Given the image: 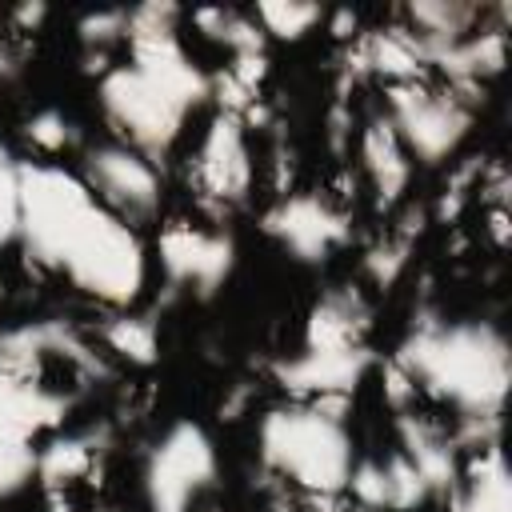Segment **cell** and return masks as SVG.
Instances as JSON below:
<instances>
[{
  "instance_id": "cell-1",
  "label": "cell",
  "mask_w": 512,
  "mask_h": 512,
  "mask_svg": "<svg viewBox=\"0 0 512 512\" xmlns=\"http://www.w3.org/2000/svg\"><path fill=\"white\" fill-rule=\"evenodd\" d=\"M20 244L40 268L100 304L128 308L144 292L148 252L136 228L100 204L84 176L56 164H24Z\"/></svg>"
},
{
  "instance_id": "cell-2",
  "label": "cell",
  "mask_w": 512,
  "mask_h": 512,
  "mask_svg": "<svg viewBox=\"0 0 512 512\" xmlns=\"http://www.w3.org/2000/svg\"><path fill=\"white\" fill-rule=\"evenodd\" d=\"M124 40L132 60L100 76V108L124 144L156 160L180 140L212 80L180 44V8L168 0L128 8Z\"/></svg>"
},
{
  "instance_id": "cell-3",
  "label": "cell",
  "mask_w": 512,
  "mask_h": 512,
  "mask_svg": "<svg viewBox=\"0 0 512 512\" xmlns=\"http://www.w3.org/2000/svg\"><path fill=\"white\" fill-rule=\"evenodd\" d=\"M392 368L460 412L456 444H496L508 392V340L488 320H420L400 340Z\"/></svg>"
},
{
  "instance_id": "cell-4",
  "label": "cell",
  "mask_w": 512,
  "mask_h": 512,
  "mask_svg": "<svg viewBox=\"0 0 512 512\" xmlns=\"http://www.w3.org/2000/svg\"><path fill=\"white\" fill-rule=\"evenodd\" d=\"M260 460L268 472L288 480L292 488L308 496H340L348 492L352 468H356V444L336 412V404H280L268 408L256 432Z\"/></svg>"
},
{
  "instance_id": "cell-5",
  "label": "cell",
  "mask_w": 512,
  "mask_h": 512,
  "mask_svg": "<svg viewBox=\"0 0 512 512\" xmlns=\"http://www.w3.org/2000/svg\"><path fill=\"white\" fill-rule=\"evenodd\" d=\"M364 328H368V308L352 288H336L320 296L304 320V340L296 356L276 364V380L300 400L336 404L372 368Z\"/></svg>"
},
{
  "instance_id": "cell-6",
  "label": "cell",
  "mask_w": 512,
  "mask_h": 512,
  "mask_svg": "<svg viewBox=\"0 0 512 512\" xmlns=\"http://www.w3.org/2000/svg\"><path fill=\"white\" fill-rule=\"evenodd\" d=\"M212 484H216L212 436L192 420L168 424L152 440L144 468H140L144 508L148 512H192Z\"/></svg>"
},
{
  "instance_id": "cell-7",
  "label": "cell",
  "mask_w": 512,
  "mask_h": 512,
  "mask_svg": "<svg viewBox=\"0 0 512 512\" xmlns=\"http://www.w3.org/2000/svg\"><path fill=\"white\" fill-rule=\"evenodd\" d=\"M384 120L404 144L408 160L440 164L464 144L472 128V104L456 88H432L420 80H404L388 88Z\"/></svg>"
},
{
  "instance_id": "cell-8",
  "label": "cell",
  "mask_w": 512,
  "mask_h": 512,
  "mask_svg": "<svg viewBox=\"0 0 512 512\" xmlns=\"http://www.w3.org/2000/svg\"><path fill=\"white\" fill-rule=\"evenodd\" d=\"M84 184L96 192L100 204H108L124 220H148L164 196V180L152 156L136 152L124 140L96 144L84 156Z\"/></svg>"
},
{
  "instance_id": "cell-9",
  "label": "cell",
  "mask_w": 512,
  "mask_h": 512,
  "mask_svg": "<svg viewBox=\"0 0 512 512\" xmlns=\"http://www.w3.org/2000/svg\"><path fill=\"white\" fill-rule=\"evenodd\" d=\"M264 232L288 256L320 264L348 240V216L320 192H292L264 216Z\"/></svg>"
},
{
  "instance_id": "cell-10",
  "label": "cell",
  "mask_w": 512,
  "mask_h": 512,
  "mask_svg": "<svg viewBox=\"0 0 512 512\" xmlns=\"http://www.w3.org/2000/svg\"><path fill=\"white\" fill-rule=\"evenodd\" d=\"M156 252H160L164 276L200 296L216 292L236 268V244L224 232L196 228V224H168L160 232Z\"/></svg>"
},
{
  "instance_id": "cell-11",
  "label": "cell",
  "mask_w": 512,
  "mask_h": 512,
  "mask_svg": "<svg viewBox=\"0 0 512 512\" xmlns=\"http://www.w3.org/2000/svg\"><path fill=\"white\" fill-rule=\"evenodd\" d=\"M0 360L24 372L44 376L48 364H60L76 376H100L104 360L92 352V344L64 320H28L0 332Z\"/></svg>"
},
{
  "instance_id": "cell-12",
  "label": "cell",
  "mask_w": 512,
  "mask_h": 512,
  "mask_svg": "<svg viewBox=\"0 0 512 512\" xmlns=\"http://www.w3.org/2000/svg\"><path fill=\"white\" fill-rule=\"evenodd\" d=\"M196 188L212 204H240L252 184V156H248V136L240 124V112H220L208 132L200 136L196 160H192Z\"/></svg>"
},
{
  "instance_id": "cell-13",
  "label": "cell",
  "mask_w": 512,
  "mask_h": 512,
  "mask_svg": "<svg viewBox=\"0 0 512 512\" xmlns=\"http://www.w3.org/2000/svg\"><path fill=\"white\" fill-rule=\"evenodd\" d=\"M72 392L48 376L12 368L0 360V436L32 444V436L56 428L72 412Z\"/></svg>"
},
{
  "instance_id": "cell-14",
  "label": "cell",
  "mask_w": 512,
  "mask_h": 512,
  "mask_svg": "<svg viewBox=\"0 0 512 512\" xmlns=\"http://www.w3.org/2000/svg\"><path fill=\"white\" fill-rule=\"evenodd\" d=\"M348 492L356 496V504H364L372 512H412V508H420L436 496L432 484L420 476V468L404 452L356 464L352 480H348Z\"/></svg>"
},
{
  "instance_id": "cell-15",
  "label": "cell",
  "mask_w": 512,
  "mask_h": 512,
  "mask_svg": "<svg viewBox=\"0 0 512 512\" xmlns=\"http://www.w3.org/2000/svg\"><path fill=\"white\" fill-rule=\"evenodd\" d=\"M428 64H436L448 76V84L464 96V92L480 88L484 80H492L500 72V64H504V28L500 24H480L464 40L432 52Z\"/></svg>"
},
{
  "instance_id": "cell-16",
  "label": "cell",
  "mask_w": 512,
  "mask_h": 512,
  "mask_svg": "<svg viewBox=\"0 0 512 512\" xmlns=\"http://www.w3.org/2000/svg\"><path fill=\"white\" fill-rule=\"evenodd\" d=\"M404 28L412 32V40L420 44L424 52V64L432 52L464 40L468 32H476L484 24V12L476 4H464V0H420V4H408L404 8Z\"/></svg>"
},
{
  "instance_id": "cell-17",
  "label": "cell",
  "mask_w": 512,
  "mask_h": 512,
  "mask_svg": "<svg viewBox=\"0 0 512 512\" xmlns=\"http://www.w3.org/2000/svg\"><path fill=\"white\" fill-rule=\"evenodd\" d=\"M448 512H512L508 468H504V452L496 444H484L472 456V464L456 476Z\"/></svg>"
},
{
  "instance_id": "cell-18",
  "label": "cell",
  "mask_w": 512,
  "mask_h": 512,
  "mask_svg": "<svg viewBox=\"0 0 512 512\" xmlns=\"http://www.w3.org/2000/svg\"><path fill=\"white\" fill-rule=\"evenodd\" d=\"M396 432H400V452L420 468V476L432 484V492H448L460 476L456 440H448L436 424H428L420 416H400Z\"/></svg>"
},
{
  "instance_id": "cell-19",
  "label": "cell",
  "mask_w": 512,
  "mask_h": 512,
  "mask_svg": "<svg viewBox=\"0 0 512 512\" xmlns=\"http://www.w3.org/2000/svg\"><path fill=\"white\" fill-rule=\"evenodd\" d=\"M360 156H364V172H368V184H372L376 200L380 204L400 200V192L408 188V176H412V160H408L404 144L396 140V132L388 128L384 116L364 128Z\"/></svg>"
},
{
  "instance_id": "cell-20",
  "label": "cell",
  "mask_w": 512,
  "mask_h": 512,
  "mask_svg": "<svg viewBox=\"0 0 512 512\" xmlns=\"http://www.w3.org/2000/svg\"><path fill=\"white\" fill-rule=\"evenodd\" d=\"M360 56H364L368 68L392 76V84L416 80V72L424 68V52H420V44L412 40L408 28H380V32H372L360 44Z\"/></svg>"
},
{
  "instance_id": "cell-21",
  "label": "cell",
  "mask_w": 512,
  "mask_h": 512,
  "mask_svg": "<svg viewBox=\"0 0 512 512\" xmlns=\"http://www.w3.org/2000/svg\"><path fill=\"white\" fill-rule=\"evenodd\" d=\"M96 460V440L92 436H64L52 440L44 452H36V476L44 484H68L76 476H84Z\"/></svg>"
},
{
  "instance_id": "cell-22",
  "label": "cell",
  "mask_w": 512,
  "mask_h": 512,
  "mask_svg": "<svg viewBox=\"0 0 512 512\" xmlns=\"http://www.w3.org/2000/svg\"><path fill=\"white\" fill-rule=\"evenodd\" d=\"M252 20L260 24L264 36L300 40L304 32H312L324 20V8L320 4H296V0H264L252 8Z\"/></svg>"
},
{
  "instance_id": "cell-23",
  "label": "cell",
  "mask_w": 512,
  "mask_h": 512,
  "mask_svg": "<svg viewBox=\"0 0 512 512\" xmlns=\"http://www.w3.org/2000/svg\"><path fill=\"white\" fill-rule=\"evenodd\" d=\"M20 208H24V164L0 140V248L20 240Z\"/></svg>"
},
{
  "instance_id": "cell-24",
  "label": "cell",
  "mask_w": 512,
  "mask_h": 512,
  "mask_svg": "<svg viewBox=\"0 0 512 512\" xmlns=\"http://www.w3.org/2000/svg\"><path fill=\"white\" fill-rule=\"evenodd\" d=\"M104 340L112 352H120L132 364H152L156 360V328L148 316H116L104 324Z\"/></svg>"
},
{
  "instance_id": "cell-25",
  "label": "cell",
  "mask_w": 512,
  "mask_h": 512,
  "mask_svg": "<svg viewBox=\"0 0 512 512\" xmlns=\"http://www.w3.org/2000/svg\"><path fill=\"white\" fill-rule=\"evenodd\" d=\"M32 480H36V452H32V444L0 436V500L24 492Z\"/></svg>"
},
{
  "instance_id": "cell-26",
  "label": "cell",
  "mask_w": 512,
  "mask_h": 512,
  "mask_svg": "<svg viewBox=\"0 0 512 512\" xmlns=\"http://www.w3.org/2000/svg\"><path fill=\"white\" fill-rule=\"evenodd\" d=\"M28 140H32L40 152H64V148L76 144V124H72L64 112L44 108V112H36V116L28 120Z\"/></svg>"
},
{
  "instance_id": "cell-27",
  "label": "cell",
  "mask_w": 512,
  "mask_h": 512,
  "mask_svg": "<svg viewBox=\"0 0 512 512\" xmlns=\"http://www.w3.org/2000/svg\"><path fill=\"white\" fill-rule=\"evenodd\" d=\"M128 36V8H100L80 20V40L88 48H104Z\"/></svg>"
},
{
  "instance_id": "cell-28",
  "label": "cell",
  "mask_w": 512,
  "mask_h": 512,
  "mask_svg": "<svg viewBox=\"0 0 512 512\" xmlns=\"http://www.w3.org/2000/svg\"><path fill=\"white\" fill-rule=\"evenodd\" d=\"M404 264H408V244H404V240H384V244H376V248L368 252V260H364L368 276H372L380 288L392 284Z\"/></svg>"
},
{
  "instance_id": "cell-29",
  "label": "cell",
  "mask_w": 512,
  "mask_h": 512,
  "mask_svg": "<svg viewBox=\"0 0 512 512\" xmlns=\"http://www.w3.org/2000/svg\"><path fill=\"white\" fill-rule=\"evenodd\" d=\"M16 68H20V56L12 52V44L0 40V84H8L16 76Z\"/></svg>"
},
{
  "instance_id": "cell-30",
  "label": "cell",
  "mask_w": 512,
  "mask_h": 512,
  "mask_svg": "<svg viewBox=\"0 0 512 512\" xmlns=\"http://www.w3.org/2000/svg\"><path fill=\"white\" fill-rule=\"evenodd\" d=\"M44 4H24V8H16V24H40L44 20Z\"/></svg>"
}]
</instances>
